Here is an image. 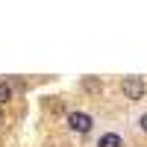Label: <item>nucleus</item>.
I'll return each mask as SVG.
<instances>
[{
  "mask_svg": "<svg viewBox=\"0 0 147 147\" xmlns=\"http://www.w3.org/2000/svg\"><path fill=\"white\" fill-rule=\"evenodd\" d=\"M121 91H124L129 100H141V97H144V80L141 77H124Z\"/></svg>",
  "mask_w": 147,
  "mask_h": 147,
  "instance_id": "nucleus-1",
  "label": "nucleus"
},
{
  "mask_svg": "<svg viewBox=\"0 0 147 147\" xmlns=\"http://www.w3.org/2000/svg\"><path fill=\"white\" fill-rule=\"evenodd\" d=\"M91 115H85V112H71L68 115V127L74 129V132H88L91 129Z\"/></svg>",
  "mask_w": 147,
  "mask_h": 147,
  "instance_id": "nucleus-2",
  "label": "nucleus"
},
{
  "mask_svg": "<svg viewBox=\"0 0 147 147\" xmlns=\"http://www.w3.org/2000/svg\"><path fill=\"white\" fill-rule=\"evenodd\" d=\"M97 147H124V141H121L118 132H103V136L97 138Z\"/></svg>",
  "mask_w": 147,
  "mask_h": 147,
  "instance_id": "nucleus-3",
  "label": "nucleus"
},
{
  "mask_svg": "<svg viewBox=\"0 0 147 147\" xmlns=\"http://www.w3.org/2000/svg\"><path fill=\"white\" fill-rule=\"evenodd\" d=\"M82 88H85V91H100V88H103V82H100V80H94V77H85V80H82Z\"/></svg>",
  "mask_w": 147,
  "mask_h": 147,
  "instance_id": "nucleus-4",
  "label": "nucleus"
},
{
  "mask_svg": "<svg viewBox=\"0 0 147 147\" xmlns=\"http://www.w3.org/2000/svg\"><path fill=\"white\" fill-rule=\"evenodd\" d=\"M6 100H12V88L6 85V80H0V106H3Z\"/></svg>",
  "mask_w": 147,
  "mask_h": 147,
  "instance_id": "nucleus-5",
  "label": "nucleus"
},
{
  "mask_svg": "<svg viewBox=\"0 0 147 147\" xmlns=\"http://www.w3.org/2000/svg\"><path fill=\"white\" fill-rule=\"evenodd\" d=\"M138 127H141V129H144V132H147V112H144V115H141V118H138Z\"/></svg>",
  "mask_w": 147,
  "mask_h": 147,
  "instance_id": "nucleus-6",
  "label": "nucleus"
},
{
  "mask_svg": "<svg viewBox=\"0 0 147 147\" xmlns=\"http://www.w3.org/2000/svg\"><path fill=\"white\" fill-rule=\"evenodd\" d=\"M0 124H3V109H0Z\"/></svg>",
  "mask_w": 147,
  "mask_h": 147,
  "instance_id": "nucleus-7",
  "label": "nucleus"
}]
</instances>
